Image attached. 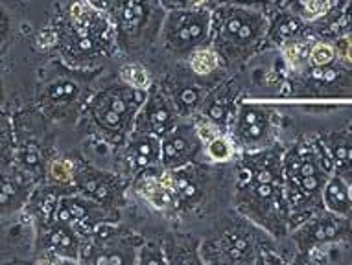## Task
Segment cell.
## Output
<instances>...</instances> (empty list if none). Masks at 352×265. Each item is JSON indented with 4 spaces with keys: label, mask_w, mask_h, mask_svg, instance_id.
<instances>
[{
    "label": "cell",
    "mask_w": 352,
    "mask_h": 265,
    "mask_svg": "<svg viewBox=\"0 0 352 265\" xmlns=\"http://www.w3.org/2000/svg\"><path fill=\"white\" fill-rule=\"evenodd\" d=\"M148 91L126 87H115L98 94L91 104V115L98 129L109 137L133 132L135 116L144 104Z\"/></svg>",
    "instance_id": "6"
},
{
    "label": "cell",
    "mask_w": 352,
    "mask_h": 265,
    "mask_svg": "<svg viewBox=\"0 0 352 265\" xmlns=\"http://www.w3.org/2000/svg\"><path fill=\"white\" fill-rule=\"evenodd\" d=\"M283 153L277 146L248 153L236 179L240 208L273 236H284L292 223L284 190Z\"/></svg>",
    "instance_id": "1"
},
{
    "label": "cell",
    "mask_w": 352,
    "mask_h": 265,
    "mask_svg": "<svg viewBox=\"0 0 352 265\" xmlns=\"http://www.w3.org/2000/svg\"><path fill=\"white\" fill-rule=\"evenodd\" d=\"M107 216V210L104 205L93 201L91 197L83 196V194H76V196H59L54 207V219L67 223V225L74 227L78 232H87L93 234L94 229L102 223Z\"/></svg>",
    "instance_id": "10"
},
{
    "label": "cell",
    "mask_w": 352,
    "mask_h": 265,
    "mask_svg": "<svg viewBox=\"0 0 352 265\" xmlns=\"http://www.w3.org/2000/svg\"><path fill=\"white\" fill-rule=\"evenodd\" d=\"M267 19L258 10L236 4H223L212 13L210 45L219 61H243L266 37Z\"/></svg>",
    "instance_id": "3"
},
{
    "label": "cell",
    "mask_w": 352,
    "mask_h": 265,
    "mask_svg": "<svg viewBox=\"0 0 352 265\" xmlns=\"http://www.w3.org/2000/svg\"><path fill=\"white\" fill-rule=\"evenodd\" d=\"M323 208L340 216H352V194L349 183L341 179L340 175H332L323 188Z\"/></svg>",
    "instance_id": "17"
},
{
    "label": "cell",
    "mask_w": 352,
    "mask_h": 265,
    "mask_svg": "<svg viewBox=\"0 0 352 265\" xmlns=\"http://www.w3.org/2000/svg\"><path fill=\"white\" fill-rule=\"evenodd\" d=\"M273 113L264 105H238L236 118L231 126V140L234 148L245 153L272 148L275 139Z\"/></svg>",
    "instance_id": "8"
},
{
    "label": "cell",
    "mask_w": 352,
    "mask_h": 265,
    "mask_svg": "<svg viewBox=\"0 0 352 265\" xmlns=\"http://www.w3.org/2000/svg\"><path fill=\"white\" fill-rule=\"evenodd\" d=\"M45 249L59 260H76L81 253L80 232L74 227L54 219L52 225H48L45 232Z\"/></svg>",
    "instance_id": "14"
},
{
    "label": "cell",
    "mask_w": 352,
    "mask_h": 265,
    "mask_svg": "<svg viewBox=\"0 0 352 265\" xmlns=\"http://www.w3.org/2000/svg\"><path fill=\"white\" fill-rule=\"evenodd\" d=\"M323 140H300L283 153V173L289 219L305 221L323 210V188L332 175Z\"/></svg>",
    "instance_id": "2"
},
{
    "label": "cell",
    "mask_w": 352,
    "mask_h": 265,
    "mask_svg": "<svg viewBox=\"0 0 352 265\" xmlns=\"http://www.w3.org/2000/svg\"><path fill=\"white\" fill-rule=\"evenodd\" d=\"M329 0H297V17L316 19L321 17L327 10Z\"/></svg>",
    "instance_id": "23"
},
{
    "label": "cell",
    "mask_w": 352,
    "mask_h": 265,
    "mask_svg": "<svg viewBox=\"0 0 352 265\" xmlns=\"http://www.w3.org/2000/svg\"><path fill=\"white\" fill-rule=\"evenodd\" d=\"M323 140L336 175L352 185V126L327 135Z\"/></svg>",
    "instance_id": "13"
},
{
    "label": "cell",
    "mask_w": 352,
    "mask_h": 265,
    "mask_svg": "<svg viewBox=\"0 0 352 265\" xmlns=\"http://www.w3.org/2000/svg\"><path fill=\"white\" fill-rule=\"evenodd\" d=\"M203 151V139L194 124H177L161 139V168L164 172L194 164Z\"/></svg>",
    "instance_id": "9"
},
{
    "label": "cell",
    "mask_w": 352,
    "mask_h": 265,
    "mask_svg": "<svg viewBox=\"0 0 352 265\" xmlns=\"http://www.w3.org/2000/svg\"><path fill=\"white\" fill-rule=\"evenodd\" d=\"M203 151L210 162H227L234 155V144L221 131L201 135Z\"/></svg>",
    "instance_id": "19"
},
{
    "label": "cell",
    "mask_w": 352,
    "mask_h": 265,
    "mask_svg": "<svg viewBox=\"0 0 352 265\" xmlns=\"http://www.w3.org/2000/svg\"><path fill=\"white\" fill-rule=\"evenodd\" d=\"M164 10H185V8L205 6L207 0H159Z\"/></svg>",
    "instance_id": "26"
},
{
    "label": "cell",
    "mask_w": 352,
    "mask_h": 265,
    "mask_svg": "<svg viewBox=\"0 0 352 265\" xmlns=\"http://www.w3.org/2000/svg\"><path fill=\"white\" fill-rule=\"evenodd\" d=\"M336 56H338V50L332 45H329V43H318L308 52V63L312 65V67H327V65L334 63Z\"/></svg>",
    "instance_id": "22"
},
{
    "label": "cell",
    "mask_w": 352,
    "mask_h": 265,
    "mask_svg": "<svg viewBox=\"0 0 352 265\" xmlns=\"http://www.w3.org/2000/svg\"><path fill=\"white\" fill-rule=\"evenodd\" d=\"M107 177H109V175H104V173L89 170V173L78 177L80 194L91 197L93 201L100 203V205H107V203L113 201L116 196L115 186H113L111 179H107Z\"/></svg>",
    "instance_id": "18"
},
{
    "label": "cell",
    "mask_w": 352,
    "mask_h": 265,
    "mask_svg": "<svg viewBox=\"0 0 352 265\" xmlns=\"http://www.w3.org/2000/svg\"><path fill=\"white\" fill-rule=\"evenodd\" d=\"M126 162L135 172L161 166V137L131 132V139L126 146Z\"/></svg>",
    "instance_id": "12"
},
{
    "label": "cell",
    "mask_w": 352,
    "mask_h": 265,
    "mask_svg": "<svg viewBox=\"0 0 352 265\" xmlns=\"http://www.w3.org/2000/svg\"><path fill=\"white\" fill-rule=\"evenodd\" d=\"M78 93V87L72 85V83H61L59 87H56V91H52L54 100H63V102H69L72 100V96H76Z\"/></svg>",
    "instance_id": "27"
},
{
    "label": "cell",
    "mask_w": 352,
    "mask_h": 265,
    "mask_svg": "<svg viewBox=\"0 0 352 265\" xmlns=\"http://www.w3.org/2000/svg\"><path fill=\"white\" fill-rule=\"evenodd\" d=\"M223 4H236V6H248V8H256L264 6V4H272L273 0H219Z\"/></svg>",
    "instance_id": "28"
},
{
    "label": "cell",
    "mask_w": 352,
    "mask_h": 265,
    "mask_svg": "<svg viewBox=\"0 0 352 265\" xmlns=\"http://www.w3.org/2000/svg\"><path fill=\"white\" fill-rule=\"evenodd\" d=\"M139 194L157 210H175L177 199L162 175H144L139 183Z\"/></svg>",
    "instance_id": "16"
},
{
    "label": "cell",
    "mask_w": 352,
    "mask_h": 265,
    "mask_svg": "<svg viewBox=\"0 0 352 265\" xmlns=\"http://www.w3.org/2000/svg\"><path fill=\"white\" fill-rule=\"evenodd\" d=\"M188 59H190L192 72L197 76L212 74L219 65L218 54L214 52L212 48H207V47L199 48V50H196V52H192L190 56H188Z\"/></svg>",
    "instance_id": "20"
},
{
    "label": "cell",
    "mask_w": 352,
    "mask_h": 265,
    "mask_svg": "<svg viewBox=\"0 0 352 265\" xmlns=\"http://www.w3.org/2000/svg\"><path fill=\"white\" fill-rule=\"evenodd\" d=\"M177 116L179 111L173 102L161 93L148 91L144 104L140 105L139 113L135 116L133 132H146V135H155L164 137L173 127L177 126Z\"/></svg>",
    "instance_id": "11"
},
{
    "label": "cell",
    "mask_w": 352,
    "mask_h": 265,
    "mask_svg": "<svg viewBox=\"0 0 352 265\" xmlns=\"http://www.w3.org/2000/svg\"><path fill=\"white\" fill-rule=\"evenodd\" d=\"M87 2H89V6L93 8V10H96V12L107 13L118 0H87Z\"/></svg>",
    "instance_id": "29"
},
{
    "label": "cell",
    "mask_w": 352,
    "mask_h": 265,
    "mask_svg": "<svg viewBox=\"0 0 352 265\" xmlns=\"http://www.w3.org/2000/svg\"><path fill=\"white\" fill-rule=\"evenodd\" d=\"M50 177H52L56 183H70V181H74L76 177V170H74V164L69 161H56L52 162V166H50Z\"/></svg>",
    "instance_id": "24"
},
{
    "label": "cell",
    "mask_w": 352,
    "mask_h": 265,
    "mask_svg": "<svg viewBox=\"0 0 352 265\" xmlns=\"http://www.w3.org/2000/svg\"><path fill=\"white\" fill-rule=\"evenodd\" d=\"M30 183L26 175L0 168V214L12 212L26 201Z\"/></svg>",
    "instance_id": "15"
},
{
    "label": "cell",
    "mask_w": 352,
    "mask_h": 265,
    "mask_svg": "<svg viewBox=\"0 0 352 265\" xmlns=\"http://www.w3.org/2000/svg\"><path fill=\"white\" fill-rule=\"evenodd\" d=\"M2 15V13H0ZM0 28H4V23H2V17H0Z\"/></svg>",
    "instance_id": "30"
},
{
    "label": "cell",
    "mask_w": 352,
    "mask_h": 265,
    "mask_svg": "<svg viewBox=\"0 0 352 265\" xmlns=\"http://www.w3.org/2000/svg\"><path fill=\"white\" fill-rule=\"evenodd\" d=\"M120 76L129 87L140 89V91H150V74L140 65H126V67H122Z\"/></svg>",
    "instance_id": "21"
},
{
    "label": "cell",
    "mask_w": 352,
    "mask_h": 265,
    "mask_svg": "<svg viewBox=\"0 0 352 265\" xmlns=\"http://www.w3.org/2000/svg\"><path fill=\"white\" fill-rule=\"evenodd\" d=\"M349 186H351V194H352V185H349Z\"/></svg>",
    "instance_id": "31"
},
{
    "label": "cell",
    "mask_w": 352,
    "mask_h": 265,
    "mask_svg": "<svg viewBox=\"0 0 352 265\" xmlns=\"http://www.w3.org/2000/svg\"><path fill=\"white\" fill-rule=\"evenodd\" d=\"M349 240H352V216L332 214L324 208L300 221L294 232V242L300 253Z\"/></svg>",
    "instance_id": "7"
},
{
    "label": "cell",
    "mask_w": 352,
    "mask_h": 265,
    "mask_svg": "<svg viewBox=\"0 0 352 265\" xmlns=\"http://www.w3.org/2000/svg\"><path fill=\"white\" fill-rule=\"evenodd\" d=\"M212 13L205 6L170 10L161 26V41L173 56H190L210 45Z\"/></svg>",
    "instance_id": "5"
},
{
    "label": "cell",
    "mask_w": 352,
    "mask_h": 265,
    "mask_svg": "<svg viewBox=\"0 0 352 265\" xmlns=\"http://www.w3.org/2000/svg\"><path fill=\"white\" fill-rule=\"evenodd\" d=\"M12 151V139H10V127L4 120H0V161H4Z\"/></svg>",
    "instance_id": "25"
},
{
    "label": "cell",
    "mask_w": 352,
    "mask_h": 265,
    "mask_svg": "<svg viewBox=\"0 0 352 265\" xmlns=\"http://www.w3.org/2000/svg\"><path fill=\"white\" fill-rule=\"evenodd\" d=\"M115 26L116 39L124 50H140L161 35L164 8L159 0H118L104 13Z\"/></svg>",
    "instance_id": "4"
}]
</instances>
